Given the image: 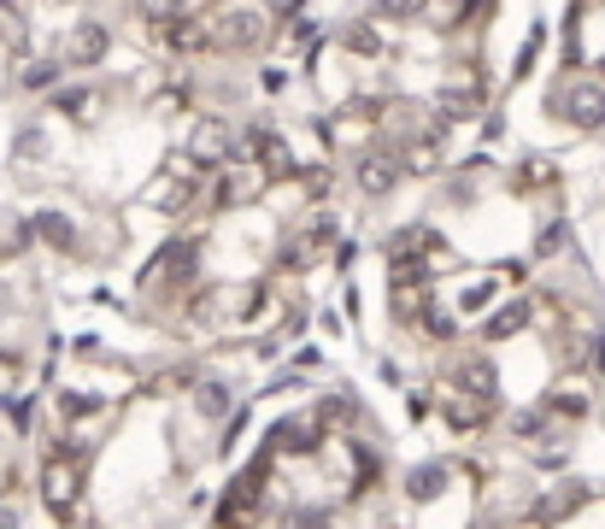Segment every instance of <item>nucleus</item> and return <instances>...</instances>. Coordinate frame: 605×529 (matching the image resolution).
Segmentation results:
<instances>
[{
    "label": "nucleus",
    "instance_id": "4",
    "mask_svg": "<svg viewBox=\"0 0 605 529\" xmlns=\"http://www.w3.org/2000/svg\"><path fill=\"white\" fill-rule=\"evenodd\" d=\"M0 529H18V512H12V506H0Z\"/></svg>",
    "mask_w": 605,
    "mask_h": 529
},
{
    "label": "nucleus",
    "instance_id": "1",
    "mask_svg": "<svg viewBox=\"0 0 605 529\" xmlns=\"http://www.w3.org/2000/svg\"><path fill=\"white\" fill-rule=\"evenodd\" d=\"M77 495H82V471H77V459L53 453L48 465H41V500H48L53 512H71Z\"/></svg>",
    "mask_w": 605,
    "mask_h": 529
},
{
    "label": "nucleus",
    "instance_id": "2",
    "mask_svg": "<svg viewBox=\"0 0 605 529\" xmlns=\"http://www.w3.org/2000/svg\"><path fill=\"white\" fill-rule=\"evenodd\" d=\"M535 318V307H529V300H506V307H494L488 312V341H499V336H517V330H524V323Z\"/></svg>",
    "mask_w": 605,
    "mask_h": 529
},
{
    "label": "nucleus",
    "instance_id": "3",
    "mask_svg": "<svg viewBox=\"0 0 605 529\" xmlns=\"http://www.w3.org/2000/svg\"><path fill=\"white\" fill-rule=\"evenodd\" d=\"M442 488H447V471H442V465H417V471L406 477V495H411V500H435Z\"/></svg>",
    "mask_w": 605,
    "mask_h": 529
}]
</instances>
